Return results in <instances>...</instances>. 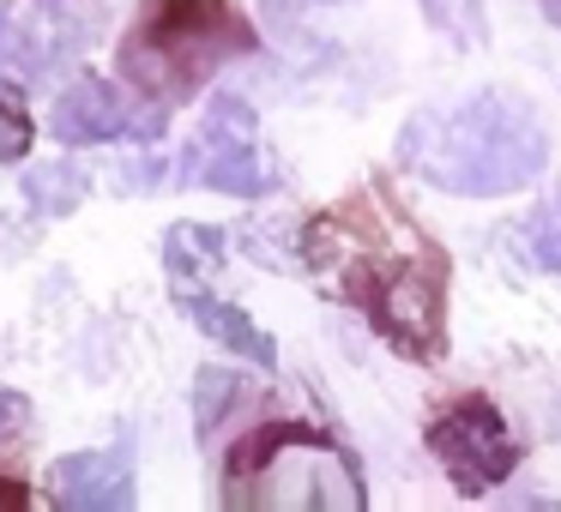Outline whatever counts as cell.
Listing matches in <instances>:
<instances>
[{"mask_svg": "<svg viewBox=\"0 0 561 512\" xmlns=\"http://www.w3.org/2000/svg\"><path fill=\"white\" fill-rule=\"evenodd\" d=\"M79 194H85V175H79L73 163L31 175V199H37V206H49V211H73V206H79Z\"/></svg>", "mask_w": 561, "mask_h": 512, "instance_id": "11", "label": "cell"}, {"mask_svg": "<svg viewBox=\"0 0 561 512\" xmlns=\"http://www.w3.org/2000/svg\"><path fill=\"white\" fill-rule=\"evenodd\" d=\"M525 247H531L549 271H561V206H549L537 223L525 218Z\"/></svg>", "mask_w": 561, "mask_h": 512, "instance_id": "12", "label": "cell"}, {"mask_svg": "<svg viewBox=\"0 0 561 512\" xmlns=\"http://www.w3.org/2000/svg\"><path fill=\"white\" fill-rule=\"evenodd\" d=\"M543 13H549V19H556V25H561V0H543Z\"/></svg>", "mask_w": 561, "mask_h": 512, "instance_id": "18", "label": "cell"}, {"mask_svg": "<svg viewBox=\"0 0 561 512\" xmlns=\"http://www.w3.org/2000/svg\"><path fill=\"white\" fill-rule=\"evenodd\" d=\"M423 446L435 452V464L447 470V482L465 500H483L519 470V440H513L507 416L489 392H459L447 398L423 428Z\"/></svg>", "mask_w": 561, "mask_h": 512, "instance_id": "7", "label": "cell"}, {"mask_svg": "<svg viewBox=\"0 0 561 512\" xmlns=\"http://www.w3.org/2000/svg\"><path fill=\"white\" fill-rule=\"evenodd\" d=\"M25 422H31V404L19 398V392L0 386V440H19V434H25Z\"/></svg>", "mask_w": 561, "mask_h": 512, "instance_id": "14", "label": "cell"}, {"mask_svg": "<svg viewBox=\"0 0 561 512\" xmlns=\"http://www.w3.org/2000/svg\"><path fill=\"white\" fill-rule=\"evenodd\" d=\"M254 49L260 31L236 0H139L115 49V79L139 103L182 109L224 67Z\"/></svg>", "mask_w": 561, "mask_h": 512, "instance_id": "2", "label": "cell"}, {"mask_svg": "<svg viewBox=\"0 0 561 512\" xmlns=\"http://www.w3.org/2000/svg\"><path fill=\"white\" fill-rule=\"evenodd\" d=\"M218 500L230 512L260 507V512H363L368 482L356 452L339 434L302 422V416H266V422L242 428L230 452H224V482Z\"/></svg>", "mask_w": 561, "mask_h": 512, "instance_id": "3", "label": "cell"}, {"mask_svg": "<svg viewBox=\"0 0 561 512\" xmlns=\"http://www.w3.org/2000/svg\"><path fill=\"white\" fill-rule=\"evenodd\" d=\"M296 259L332 302L363 314L368 331L404 362L447 356L453 259L387 175H368L344 199L320 206L302 223Z\"/></svg>", "mask_w": 561, "mask_h": 512, "instance_id": "1", "label": "cell"}, {"mask_svg": "<svg viewBox=\"0 0 561 512\" xmlns=\"http://www.w3.org/2000/svg\"><path fill=\"white\" fill-rule=\"evenodd\" d=\"M404 163L423 170L440 194L501 199L543 170V127L513 91H483L459 109L416 121L404 133Z\"/></svg>", "mask_w": 561, "mask_h": 512, "instance_id": "4", "label": "cell"}, {"mask_svg": "<svg viewBox=\"0 0 561 512\" xmlns=\"http://www.w3.org/2000/svg\"><path fill=\"white\" fill-rule=\"evenodd\" d=\"M31 139H37L31 115L19 109V103H0V163H19L31 151Z\"/></svg>", "mask_w": 561, "mask_h": 512, "instance_id": "13", "label": "cell"}, {"mask_svg": "<svg viewBox=\"0 0 561 512\" xmlns=\"http://www.w3.org/2000/svg\"><path fill=\"white\" fill-rule=\"evenodd\" d=\"M170 109L158 103H139L122 79L103 73H79L73 85L55 97L49 109V133L61 146H115V139H158Z\"/></svg>", "mask_w": 561, "mask_h": 512, "instance_id": "9", "label": "cell"}, {"mask_svg": "<svg viewBox=\"0 0 561 512\" xmlns=\"http://www.w3.org/2000/svg\"><path fill=\"white\" fill-rule=\"evenodd\" d=\"M49 500L73 512H127L134 507V434H122L110 452L61 458L49 476Z\"/></svg>", "mask_w": 561, "mask_h": 512, "instance_id": "10", "label": "cell"}, {"mask_svg": "<svg viewBox=\"0 0 561 512\" xmlns=\"http://www.w3.org/2000/svg\"><path fill=\"white\" fill-rule=\"evenodd\" d=\"M182 182L187 187H211V194L230 199H266L278 194V163L266 151V133H260L254 109L230 91L206 103L194 139L182 151Z\"/></svg>", "mask_w": 561, "mask_h": 512, "instance_id": "8", "label": "cell"}, {"mask_svg": "<svg viewBox=\"0 0 561 512\" xmlns=\"http://www.w3.org/2000/svg\"><path fill=\"white\" fill-rule=\"evenodd\" d=\"M103 0H0V79L37 91L91 49Z\"/></svg>", "mask_w": 561, "mask_h": 512, "instance_id": "6", "label": "cell"}, {"mask_svg": "<svg viewBox=\"0 0 561 512\" xmlns=\"http://www.w3.org/2000/svg\"><path fill=\"white\" fill-rule=\"evenodd\" d=\"M31 500H37V488H31L25 476L0 470V507H31Z\"/></svg>", "mask_w": 561, "mask_h": 512, "instance_id": "17", "label": "cell"}, {"mask_svg": "<svg viewBox=\"0 0 561 512\" xmlns=\"http://www.w3.org/2000/svg\"><path fill=\"white\" fill-rule=\"evenodd\" d=\"M423 13L440 19V25H459V37H465V25H471V0H423Z\"/></svg>", "mask_w": 561, "mask_h": 512, "instance_id": "16", "label": "cell"}, {"mask_svg": "<svg viewBox=\"0 0 561 512\" xmlns=\"http://www.w3.org/2000/svg\"><path fill=\"white\" fill-rule=\"evenodd\" d=\"M308 7H339V0H260V13H266L272 25H296Z\"/></svg>", "mask_w": 561, "mask_h": 512, "instance_id": "15", "label": "cell"}, {"mask_svg": "<svg viewBox=\"0 0 561 512\" xmlns=\"http://www.w3.org/2000/svg\"><path fill=\"white\" fill-rule=\"evenodd\" d=\"M163 271H170L175 307H182L211 344H224V350L242 356L248 368H260V374L278 368L272 331L260 326L242 302H230V295L218 290V278H224V235L218 230H206V223H175L170 242H163Z\"/></svg>", "mask_w": 561, "mask_h": 512, "instance_id": "5", "label": "cell"}]
</instances>
